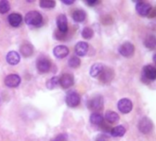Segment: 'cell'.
I'll list each match as a JSON object with an SVG mask.
<instances>
[{
  "label": "cell",
  "mask_w": 156,
  "mask_h": 141,
  "mask_svg": "<svg viewBox=\"0 0 156 141\" xmlns=\"http://www.w3.org/2000/svg\"><path fill=\"white\" fill-rule=\"evenodd\" d=\"M88 50L89 45L87 42L84 41H80L75 46V52L78 56H85L88 52Z\"/></svg>",
  "instance_id": "obj_14"
},
{
  "label": "cell",
  "mask_w": 156,
  "mask_h": 141,
  "mask_svg": "<svg viewBox=\"0 0 156 141\" xmlns=\"http://www.w3.org/2000/svg\"><path fill=\"white\" fill-rule=\"evenodd\" d=\"M119 119H120V117H119V115L116 112L108 111L105 114V120L107 122H109L110 124H114V123L118 122Z\"/></svg>",
  "instance_id": "obj_21"
},
{
  "label": "cell",
  "mask_w": 156,
  "mask_h": 141,
  "mask_svg": "<svg viewBox=\"0 0 156 141\" xmlns=\"http://www.w3.org/2000/svg\"><path fill=\"white\" fill-rule=\"evenodd\" d=\"M42 15L37 11H29L25 17V22L30 26H38L42 23Z\"/></svg>",
  "instance_id": "obj_1"
},
{
  "label": "cell",
  "mask_w": 156,
  "mask_h": 141,
  "mask_svg": "<svg viewBox=\"0 0 156 141\" xmlns=\"http://www.w3.org/2000/svg\"><path fill=\"white\" fill-rule=\"evenodd\" d=\"M19 51L22 54V56H24L25 58H27V57H30L33 54L34 49H33V46L29 42L25 41V42H23L21 44L20 49H19Z\"/></svg>",
  "instance_id": "obj_13"
},
{
  "label": "cell",
  "mask_w": 156,
  "mask_h": 141,
  "mask_svg": "<svg viewBox=\"0 0 156 141\" xmlns=\"http://www.w3.org/2000/svg\"><path fill=\"white\" fill-rule=\"evenodd\" d=\"M154 128V124L151 119L148 117H144L139 122V130L144 134H149L152 132Z\"/></svg>",
  "instance_id": "obj_4"
},
{
  "label": "cell",
  "mask_w": 156,
  "mask_h": 141,
  "mask_svg": "<svg viewBox=\"0 0 156 141\" xmlns=\"http://www.w3.org/2000/svg\"><path fill=\"white\" fill-rule=\"evenodd\" d=\"M144 45L146 48L150 49V50H154L156 46V39L154 35H150L147 36L145 40H144Z\"/></svg>",
  "instance_id": "obj_24"
},
{
  "label": "cell",
  "mask_w": 156,
  "mask_h": 141,
  "mask_svg": "<svg viewBox=\"0 0 156 141\" xmlns=\"http://www.w3.org/2000/svg\"><path fill=\"white\" fill-rule=\"evenodd\" d=\"M103 98L101 95H96L88 101V107L92 111H99L103 108Z\"/></svg>",
  "instance_id": "obj_2"
},
{
  "label": "cell",
  "mask_w": 156,
  "mask_h": 141,
  "mask_svg": "<svg viewBox=\"0 0 156 141\" xmlns=\"http://www.w3.org/2000/svg\"><path fill=\"white\" fill-rule=\"evenodd\" d=\"M57 26L61 33H66L68 31V19L65 15L61 14L57 17Z\"/></svg>",
  "instance_id": "obj_12"
},
{
  "label": "cell",
  "mask_w": 156,
  "mask_h": 141,
  "mask_svg": "<svg viewBox=\"0 0 156 141\" xmlns=\"http://www.w3.org/2000/svg\"><path fill=\"white\" fill-rule=\"evenodd\" d=\"M80 102V96L76 92H70L66 97V103L69 107H76Z\"/></svg>",
  "instance_id": "obj_7"
},
{
  "label": "cell",
  "mask_w": 156,
  "mask_h": 141,
  "mask_svg": "<svg viewBox=\"0 0 156 141\" xmlns=\"http://www.w3.org/2000/svg\"><path fill=\"white\" fill-rule=\"evenodd\" d=\"M22 16L18 13H12L8 16L7 17V20H8V23L12 26V27H18L21 22H22Z\"/></svg>",
  "instance_id": "obj_16"
},
{
  "label": "cell",
  "mask_w": 156,
  "mask_h": 141,
  "mask_svg": "<svg viewBox=\"0 0 156 141\" xmlns=\"http://www.w3.org/2000/svg\"><path fill=\"white\" fill-rule=\"evenodd\" d=\"M69 48L64 45H58V46L55 47L53 50L54 56L58 59H63V58L67 57L69 55Z\"/></svg>",
  "instance_id": "obj_11"
},
{
  "label": "cell",
  "mask_w": 156,
  "mask_h": 141,
  "mask_svg": "<svg viewBox=\"0 0 156 141\" xmlns=\"http://www.w3.org/2000/svg\"><path fill=\"white\" fill-rule=\"evenodd\" d=\"M151 10H152V6L149 3H146L144 1H139L136 4V11L138 12L139 15H141L143 17L149 16Z\"/></svg>",
  "instance_id": "obj_6"
},
{
  "label": "cell",
  "mask_w": 156,
  "mask_h": 141,
  "mask_svg": "<svg viewBox=\"0 0 156 141\" xmlns=\"http://www.w3.org/2000/svg\"><path fill=\"white\" fill-rule=\"evenodd\" d=\"M58 83L62 88L68 89L74 84V77L70 73H64L58 78Z\"/></svg>",
  "instance_id": "obj_3"
},
{
  "label": "cell",
  "mask_w": 156,
  "mask_h": 141,
  "mask_svg": "<svg viewBox=\"0 0 156 141\" xmlns=\"http://www.w3.org/2000/svg\"><path fill=\"white\" fill-rule=\"evenodd\" d=\"M63 3L66 5H72L74 3V1H63Z\"/></svg>",
  "instance_id": "obj_33"
},
{
  "label": "cell",
  "mask_w": 156,
  "mask_h": 141,
  "mask_svg": "<svg viewBox=\"0 0 156 141\" xmlns=\"http://www.w3.org/2000/svg\"><path fill=\"white\" fill-rule=\"evenodd\" d=\"M90 121L92 125L94 126H101L103 124V121H104V117L101 115V114H98V113H93L91 114L90 117Z\"/></svg>",
  "instance_id": "obj_19"
},
{
  "label": "cell",
  "mask_w": 156,
  "mask_h": 141,
  "mask_svg": "<svg viewBox=\"0 0 156 141\" xmlns=\"http://www.w3.org/2000/svg\"><path fill=\"white\" fill-rule=\"evenodd\" d=\"M6 61L10 65H16L20 61V56L16 51L11 50L6 55Z\"/></svg>",
  "instance_id": "obj_17"
},
{
  "label": "cell",
  "mask_w": 156,
  "mask_h": 141,
  "mask_svg": "<svg viewBox=\"0 0 156 141\" xmlns=\"http://www.w3.org/2000/svg\"><path fill=\"white\" fill-rule=\"evenodd\" d=\"M72 18H73L74 21H76L78 23H81L86 18V13H85V11L80 10V9L75 10L73 12V14H72Z\"/></svg>",
  "instance_id": "obj_22"
},
{
  "label": "cell",
  "mask_w": 156,
  "mask_h": 141,
  "mask_svg": "<svg viewBox=\"0 0 156 141\" xmlns=\"http://www.w3.org/2000/svg\"><path fill=\"white\" fill-rule=\"evenodd\" d=\"M20 82H21V79H20V77L17 74H10V75H7L5 77V84L7 87H10V88L17 87L19 85Z\"/></svg>",
  "instance_id": "obj_10"
},
{
  "label": "cell",
  "mask_w": 156,
  "mask_h": 141,
  "mask_svg": "<svg viewBox=\"0 0 156 141\" xmlns=\"http://www.w3.org/2000/svg\"><path fill=\"white\" fill-rule=\"evenodd\" d=\"M69 65L71 68H78L80 65V60L79 59V57L76 56H72L69 60Z\"/></svg>",
  "instance_id": "obj_29"
},
{
  "label": "cell",
  "mask_w": 156,
  "mask_h": 141,
  "mask_svg": "<svg viewBox=\"0 0 156 141\" xmlns=\"http://www.w3.org/2000/svg\"><path fill=\"white\" fill-rule=\"evenodd\" d=\"M144 74L147 80L154 81L156 78V69L153 65H146L144 68Z\"/></svg>",
  "instance_id": "obj_15"
},
{
  "label": "cell",
  "mask_w": 156,
  "mask_h": 141,
  "mask_svg": "<svg viewBox=\"0 0 156 141\" xmlns=\"http://www.w3.org/2000/svg\"><path fill=\"white\" fill-rule=\"evenodd\" d=\"M86 3L89 6H95L97 4H99V1H90V2H86Z\"/></svg>",
  "instance_id": "obj_32"
},
{
  "label": "cell",
  "mask_w": 156,
  "mask_h": 141,
  "mask_svg": "<svg viewBox=\"0 0 156 141\" xmlns=\"http://www.w3.org/2000/svg\"><path fill=\"white\" fill-rule=\"evenodd\" d=\"M10 9V4L8 1L6 0H1L0 1V13L1 14H5L6 12H8Z\"/></svg>",
  "instance_id": "obj_28"
},
{
  "label": "cell",
  "mask_w": 156,
  "mask_h": 141,
  "mask_svg": "<svg viewBox=\"0 0 156 141\" xmlns=\"http://www.w3.org/2000/svg\"><path fill=\"white\" fill-rule=\"evenodd\" d=\"M96 141H109V139H108V137H107L106 135L101 134V135L97 136Z\"/></svg>",
  "instance_id": "obj_31"
},
{
  "label": "cell",
  "mask_w": 156,
  "mask_h": 141,
  "mask_svg": "<svg viewBox=\"0 0 156 141\" xmlns=\"http://www.w3.org/2000/svg\"><path fill=\"white\" fill-rule=\"evenodd\" d=\"M126 132V129L124 127L122 126H117L115 128H113L112 130H111V134L112 137L114 138H118V137H122Z\"/></svg>",
  "instance_id": "obj_23"
},
{
  "label": "cell",
  "mask_w": 156,
  "mask_h": 141,
  "mask_svg": "<svg viewBox=\"0 0 156 141\" xmlns=\"http://www.w3.org/2000/svg\"><path fill=\"white\" fill-rule=\"evenodd\" d=\"M103 69H104V66L101 63H94L90 70V74L92 77H97L101 74Z\"/></svg>",
  "instance_id": "obj_20"
},
{
  "label": "cell",
  "mask_w": 156,
  "mask_h": 141,
  "mask_svg": "<svg viewBox=\"0 0 156 141\" xmlns=\"http://www.w3.org/2000/svg\"><path fill=\"white\" fill-rule=\"evenodd\" d=\"M52 141H68V137L65 134H61V135H58L57 138H55Z\"/></svg>",
  "instance_id": "obj_30"
},
{
  "label": "cell",
  "mask_w": 156,
  "mask_h": 141,
  "mask_svg": "<svg viewBox=\"0 0 156 141\" xmlns=\"http://www.w3.org/2000/svg\"><path fill=\"white\" fill-rule=\"evenodd\" d=\"M51 67V63L48 59L47 58H39L37 61V69L39 72H47L49 71Z\"/></svg>",
  "instance_id": "obj_8"
},
{
  "label": "cell",
  "mask_w": 156,
  "mask_h": 141,
  "mask_svg": "<svg viewBox=\"0 0 156 141\" xmlns=\"http://www.w3.org/2000/svg\"><path fill=\"white\" fill-rule=\"evenodd\" d=\"M93 35H94L93 29L91 28H89V27L84 28L81 31V36L85 39H90L93 37Z\"/></svg>",
  "instance_id": "obj_25"
},
{
  "label": "cell",
  "mask_w": 156,
  "mask_h": 141,
  "mask_svg": "<svg viewBox=\"0 0 156 141\" xmlns=\"http://www.w3.org/2000/svg\"><path fill=\"white\" fill-rule=\"evenodd\" d=\"M39 6L42 8L50 9V8H53L56 6V2L55 1H51V0H41L39 2Z\"/></svg>",
  "instance_id": "obj_26"
},
{
  "label": "cell",
  "mask_w": 156,
  "mask_h": 141,
  "mask_svg": "<svg viewBox=\"0 0 156 141\" xmlns=\"http://www.w3.org/2000/svg\"><path fill=\"white\" fill-rule=\"evenodd\" d=\"M101 80L102 81V83H110L112 78H113V71L110 68H105L102 70V72H101Z\"/></svg>",
  "instance_id": "obj_18"
},
{
  "label": "cell",
  "mask_w": 156,
  "mask_h": 141,
  "mask_svg": "<svg viewBox=\"0 0 156 141\" xmlns=\"http://www.w3.org/2000/svg\"><path fill=\"white\" fill-rule=\"evenodd\" d=\"M119 51L124 57H131L134 53V46L131 42H124L121 45Z\"/></svg>",
  "instance_id": "obj_9"
},
{
  "label": "cell",
  "mask_w": 156,
  "mask_h": 141,
  "mask_svg": "<svg viewBox=\"0 0 156 141\" xmlns=\"http://www.w3.org/2000/svg\"><path fill=\"white\" fill-rule=\"evenodd\" d=\"M118 109L122 114H128L133 110V103L130 99L122 98L118 102Z\"/></svg>",
  "instance_id": "obj_5"
},
{
  "label": "cell",
  "mask_w": 156,
  "mask_h": 141,
  "mask_svg": "<svg viewBox=\"0 0 156 141\" xmlns=\"http://www.w3.org/2000/svg\"><path fill=\"white\" fill-rule=\"evenodd\" d=\"M58 84H59V83H58V77H57V76L52 77V78H51L49 81H48V83H46L47 87H48L49 90H52V89L56 88Z\"/></svg>",
  "instance_id": "obj_27"
}]
</instances>
